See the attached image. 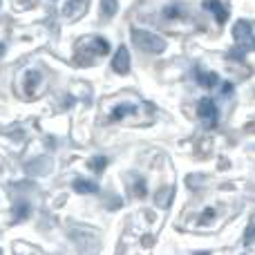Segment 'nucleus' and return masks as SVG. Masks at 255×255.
<instances>
[{"mask_svg":"<svg viewBox=\"0 0 255 255\" xmlns=\"http://www.w3.org/2000/svg\"><path fill=\"white\" fill-rule=\"evenodd\" d=\"M38 81H40V74H38V72H27V85H25V88H27V92H34V85L36 83H38Z\"/></svg>","mask_w":255,"mask_h":255,"instance_id":"13","label":"nucleus"},{"mask_svg":"<svg viewBox=\"0 0 255 255\" xmlns=\"http://www.w3.org/2000/svg\"><path fill=\"white\" fill-rule=\"evenodd\" d=\"M72 188H74L76 193H81V195H92V193H97L99 190V184L97 181H90V179H74Z\"/></svg>","mask_w":255,"mask_h":255,"instance_id":"7","label":"nucleus"},{"mask_svg":"<svg viewBox=\"0 0 255 255\" xmlns=\"http://www.w3.org/2000/svg\"><path fill=\"white\" fill-rule=\"evenodd\" d=\"M130 36H132V43L141 49V52H148V54H161L166 52L168 43L163 36L154 34V31H148V29H139V27H132L130 29Z\"/></svg>","mask_w":255,"mask_h":255,"instance_id":"1","label":"nucleus"},{"mask_svg":"<svg viewBox=\"0 0 255 255\" xmlns=\"http://www.w3.org/2000/svg\"><path fill=\"white\" fill-rule=\"evenodd\" d=\"M233 38L238 47L255 49V22L251 20H238L233 25Z\"/></svg>","mask_w":255,"mask_h":255,"instance_id":"2","label":"nucleus"},{"mask_svg":"<svg viewBox=\"0 0 255 255\" xmlns=\"http://www.w3.org/2000/svg\"><path fill=\"white\" fill-rule=\"evenodd\" d=\"M29 215V204H25V202H20L16 206V220L20 222V220H25V217Z\"/></svg>","mask_w":255,"mask_h":255,"instance_id":"14","label":"nucleus"},{"mask_svg":"<svg viewBox=\"0 0 255 255\" xmlns=\"http://www.w3.org/2000/svg\"><path fill=\"white\" fill-rule=\"evenodd\" d=\"M119 9V0H101V16L103 18H112Z\"/></svg>","mask_w":255,"mask_h":255,"instance_id":"12","label":"nucleus"},{"mask_svg":"<svg viewBox=\"0 0 255 255\" xmlns=\"http://www.w3.org/2000/svg\"><path fill=\"white\" fill-rule=\"evenodd\" d=\"M204 9H208L220 25H224V22L229 20V9H226L220 0H204Z\"/></svg>","mask_w":255,"mask_h":255,"instance_id":"5","label":"nucleus"},{"mask_svg":"<svg viewBox=\"0 0 255 255\" xmlns=\"http://www.w3.org/2000/svg\"><path fill=\"white\" fill-rule=\"evenodd\" d=\"M195 255H211V253H206V251H204V253H195Z\"/></svg>","mask_w":255,"mask_h":255,"instance_id":"19","label":"nucleus"},{"mask_svg":"<svg viewBox=\"0 0 255 255\" xmlns=\"http://www.w3.org/2000/svg\"><path fill=\"white\" fill-rule=\"evenodd\" d=\"M195 76H197V83L202 85V88H215V85L220 83V76H217L215 72L197 70V72H195Z\"/></svg>","mask_w":255,"mask_h":255,"instance_id":"6","label":"nucleus"},{"mask_svg":"<svg viewBox=\"0 0 255 255\" xmlns=\"http://www.w3.org/2000/svg\"><path fill=\"white\" fill-rule=\"evenodd\" d=\"M163 13H166L168 18H177V16H179V7H166V11H163Z\"/></svg>","mask_w":255,"mask_h":255,"instance_id":"17","label":"nucleus"},{"mask_svg":"<svg viewBox=\"0 0 255 255\" xmlns=\"http://www.w3.org/2000/svg\"><path fill=\"white\" fill-rule=\"evenodd\" d=\"M244 238H247V242H249V240H253V238H255V220L251 222V226H249V231H247V235H244Z\"/></svg>","mask_w":255,"mask_h":255,"instance_id":"18","label":"nucleus"},{"mask_svg":"<svg viewBox=\"0 0 255 255\" xmlns=\"http://www.w3.org/2000/svg\"><path fill=\"white\" fill-rule=\"evenodd\" d=\"M90 47H92V52L97 54V56H106V54H110V43H108L106 38H101V36H97V38H92V43H90Z\"/></svg>","mask_w":255,"mask_h":255,"instance_id":"10","label":"nucleus"},{"mask_svg":"<svg viewBox=\"0 0 255 255\" xmlns=\"http://www.w3.org/2000/svg\"><path fill=\"white\" fill-rule=\"evenodd\" d=\"M213 217H215V208H206V211H204V215L199 217V224H206V222L213 220Z\"/></svg>","mask_w":255,"mask_h":255,"instance_id":"16","label":"nucleus"},{"mask_svg":"<svg viewBox=\"0 0 255 255\" xmlns=\"http://www.w3.org/2000/svg\"><path fill=\"white\" fill-rule=\"evenodd\" d=\"M172 195H175V188H170V186H168V188H161L157 193V197H154V204H157L159 208H168L170 206Z\"/></svg>","mask_w":255,"mask_h":255,"instance_id":"9","label":"nucleus"},{"mask_svg":"<svg viewBox=\"0 0 255 255\" xmlns=\"http://www.w3.org/2000/svg\"><path fill=\"white\" fill-rule=\"evenodd\" d=\"M197 117L202 119V124L206 128H215L220 121V110H217L215 101L211 97H204L197 101Z\"/></svg>","mask_w":255,"mask_h":255,"instance_id":"3","label":"nucleus"},{"mask_svg":"<svg viewBox=\"0 0 255 255\" xmlns=\"http://www.w3.org/2000/svg\"><path fill=\"white\" fill-rule=\"evenodd\" d=\"M134 112H136V106H130V103H121V106H117L115 110H112L110 119H112V121H121V119H126L128 115H134Z\"/></svg>","mask_w":255,"mask_h":255,"instance_id":"8","label":"nucleus"},{"mask_svg":"<svg viewBox=\"0 0 255 255\" xmlns=\"http://www.w3.org/2000/svg\"><path fill=\"white\" fill-rule=\"evenodd\" d=\"M112 70L121 76H126L128 72H130V52H128V47H124V45H121L115 52V56H112Z\"/></svg>","mask_w":255,"mask_h":255,"instance_id":"4","label":"nucleus"},{"mask_svg":"<svg viewBox=\"0 0 255 255\" xmlns=\"http://www.w3.org/2000/svg\"><path fill=\"white\" fill-rule=\"evenodd\" d=\"M88 166H90V170H92V172L101 175V172L106 170V166H108V157H103V154H97V157H92L88 161Z\"/></svg>","mask_w":255,"mask_h":255,"instance_id":"11","label":"nucleus"},{"mask_svg":"<svg viewBox=\"0 0 255 255\" xmlns=\"http://www.w3.org/2000/svg\"><path fill=\"white\" fill-rule=\"evenodd\" d=\"M134 195L136 197H145V181L143 179L134 181Z\"/></svg>","mask_w":255,"mask_h":255,"instance_id":"15","label":"nucleus"}]
</instances>
